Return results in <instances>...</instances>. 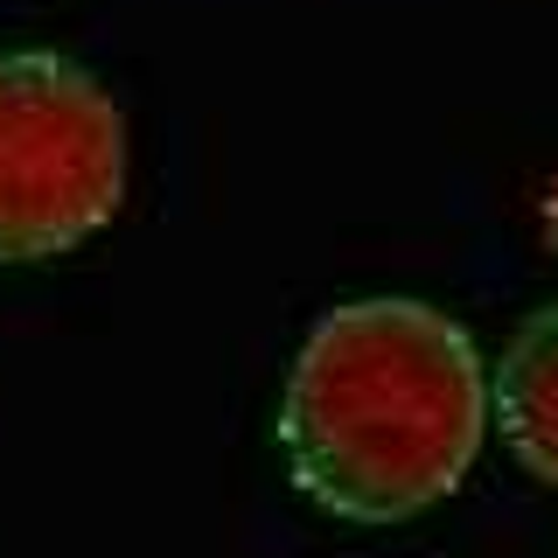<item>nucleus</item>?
Returning <instances> with one entry per match:
<instances>
[{
  "label": "nucleus",
  "mask_w": 558,
  "mask_h": 558,
  "mask_svg": "<svg viewBox=\"0 0 558 558\" xmlns=\"http://www.w3.org/2000/svg\"><path fill=\"white\" fill-rule=\"evenodd\" d=\"M279 461L336 523L391 531L468 482L488 447V371L447 307L363 293L314 314L279 391Z\"/></svg>",
  "instance_id": "1"
},
{
  "label": "nucleus",
  "mask_w": 558,
  "mask_h": 558,
  "mask_svg": "<svg viewBox=\"0 0 558 558\" xmlns=\"http://www.w3.org/2000/svg\"><path fill=\"white\" fill-rule=\"evenodd\" d=\"M126 112L63 49H0V272L49 266L126 209Z\"/></svg>",
  "instance_id": "2"
},
{
  "label": "nucleus",
  "mask_w": 558,
  "mask_h": 558,
  "mask_svg": "<svg viewBox=\"0 0 558 558\" xmlns=\"http://www.w3.org/2000/svg\"><path fill=\"white\" fill-rule=\"evenodd\" d=\"M488 426L502 433L523 475L558 488V301L517 322L496 377H488Z\"/></svg>",
  "instance_id": "3"
},
{
  "label": "nucleus",
  "mask_w": 558,
  "mask_h": 558,
  "mask_svg": "<svg viewBox=\"0 0 558 558\" xmlns=\"http://www.w3.org/2000/svg\"><path fill=\"white\" fill-rule=\"evenodd\" d=\"M537 238H545V252L558 258V182L537 196Z\"/></svg>",
  "instance_id": "4"
}]
</instances>
